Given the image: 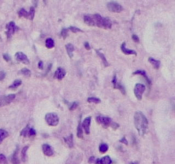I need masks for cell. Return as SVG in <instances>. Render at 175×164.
I'll list each match as a JSON object with an SVG mask.
<instances>
[{
  "label": "cell",
  "mask_w": 175,
  "mask_h": 164,
  "mask_svg": "<svg viewBox=\"0 0 175 164\" xmlns=\"http://www.w3.org/2000/svg\"><path fill=\"white\" fill-rule=\"evenodd\" d=\"M134 125L140 136H144L147 131L149 122L145 115L142 112H136L134 115Z\"/></svg>",
  "instance_id": "cell-1"
},
{
  "label": "cell",
  "mask_w": 175,
  "mask_h": 164,
  "mask_svg": "<svg viewBox=\"0 0 175 164\" xmlns=\"http://www.w3.org/2000/svg\"><path fill=\"white\" fill-rule=\"evenodd\" d=\"M96 121H97V122L98 124L103 125L104 128H109V127H111L115 130L119 128V125L117 124L116 122L112 121V120L109 117H107V116L98 115L97 118H96Z\"/></svg>",
  "instance_id": "cell-2"
},
{
  "label": "cell",
  "mask_w": 175,
  "mask_h": 164,
  "mask_svg": "<svg viewBox=\"0 0 175 164\" xmlns=\"http://www.w3.org/2000/svg\"><path fill=\"white\" fill-rule=\"evenodd\" d=\"M45 121L49 126L56 127L59 123L58 115L56 113H48L45 115Z\"/></svg>",
  "instance_id": "cell-3"
},
{
  "label": "cell",
  "mask_w": 175,
  "mask_h": 164,
  "mask_svg": "<svg viewBox=\"0 0 175 164\" xmlns=\"http://www.w3.org/2000/svg\"><path fill=\"white\" fill-rule=\"evenodd\" d=\"M19 29L18 27L16 26L15 22L14 21H10L7 24L6 26V35H7V38H10L11 36Z\"/></svg>",
  "instance_id": "cell-4"
},
{
  "label": "cell",
  "mask_w": 175,
  "mask_h": 164,
  "mask_svg": "<svg viewBox=\"0 0 175 164\" xmlns=\"http://www.w3.org/2000/svg\"><path fill=\"white\" fill-rule=\"evenodd\" d=\"M16 97L15 94H10V95H6V96H1L0 97V107L1 106H4L7 104H10Z\"/></svg>",
  "instance_id": "cell-5"
},
{
  "label": "cell",
  "mask_w": 175,
  "mask_h": 164,
  "mask_svg": "<svg viewBox=\"0 0 175 164\" xmlns=\"http://www.w3.org/2000/svg\"><path fill=\"white\" fill-rule=\"evenodd\" d=\"M107 7L109 9V11L111 12H115V13H120L123 10V8L120 4L117 3L116 2H109L107 4Z\"/></svg>",
  "instance_id": "cell-6"
},
{
  "label": "cell",
  "mask_w": 175,
  "mask_h": 164,
  "mask_svg": "<svg viewBox=\"0 0 175 164\" xmlns=\"http://www.w3.org/2000/svg\"><path fill=\"white\" fill-rule=\"evenodd\" d=\"M145 91V86L143 84H136L135 87H134V94L136 96V97L138 100L142 99V96L144 94V92Z\"/></svg>",
  "instance_id": "cell-7"
},
{
  "label": "cell",
  "mask_w": 175,
  "mask_h": 164,
  "mask_svg": "<svg viewBox=\"0 0 175 164\" xmlns=\"http://www.w3.org/2000/svg\"><path fill=\"white\" fill-rule=\"evenodd\" d=\"M16 59L17 62H21L24 64H29L30 63L29 59L23 52H16Z\"/></svg>",
  "instance_id": "cell-8"
},
{
  "label": "cell",
  "mask_w": 175,
  "mask_h": 164,
  "mask_svg": "<svg viewBox=\"0 0 175 164\" xmlns=\"http://www.w3.org/2000/svg\"><path fill=\"white\" fill-rule=\"evenodd\" d=\"M91 121H92V117L91 116H88L86 117L84 121L81 123L82 124V128H84L85 132L86 134H89L90 133V126H91Z\"/></svg>",
  "instance_id": "cell-9"
},
{
  "label": "cell",
  "mask_w": 175,
  "mask_h": 164,
  "mask_svg": "<svg viewBox=\"0 0 175 164\" xmlns=\"http://www.w3.org/2000/svg\"><path fill=\"white\" fill-rule=\"evenodd\" d=\"M42 150H43L44 154L47 156H51L54 154V151H53V149L51 148V146H50L47 144H44L42 145Z\"/></svg>",
  "instance_id": "cell-10"
},
{
  "label": "cell",
  "mask_w": 175,
  "mask_h": 164,
  "mask_svg": "<svg viewBox=\"0 0 175 164\" xmlns=\"http://www.w3.org/2000/svg\"><path fill=\"white\" fill-rule=\"evenodd\" d=\"M112 83H113V86H114V88L115 89H118V90H120V91H121L123 94H126V91H125V89H124V87L120 84V83H118L117 82V79H116V75L115 74L114 75V77H113V80H112Z\"/></svg>",
  "instance_id": "cell-11"
},
{
  "label": "cell",
  "mask_w": 175,
  "mask_h": 164,
  "mask_svg": "<svg viewBox=\"0 0 175 164\" xmlns=\"http://www.w3.org/2000/svg\"><path fill=\"white\" fill-rule=\"evenodd\" d=\"M65 75H66V71H65L62 68H58V69H57V71L55 72L54 77H55L56 79L59 80H62V79L65 77Z\"/></svg>",
  "instance_id": "cell-12"
},
{
  "label": "cell",
  "mask_w": 175,
  "mask_h": 164,
  "mask_svg": "<svg viewBox=\"0 0 175 164\" xmlns=\"http://www.w3.org/2000/svg\"><path fill=\"white\" fill-rule=\"evenodd\" d=\"M84 21L85 24H87L88 26H95V22H94V18L93 16H90V15H86L84 16Z\"/></svg>",
  "instance_id": "cell-13"
},
{
  "label": "cell",
  "mask_w": 175,
  "mask_h": 164,
  "mask_svg": "<svg viewBox=\"0 0 175 164\" xmlns=\"http://www.w3.org/2000/svg\"><path fill=\"white\" fill-rule=\"evenodd\" d=\"M120 48H121L122 52L125 55H137V52L135 51H133V50H130V49L126 48V43H125V42L122 43Z\"/></svg>",
  "instance_id": "cell-14"
},
{
  "label": "cell",
  "mask_w": 175,
  "mask_h": 164,
  "mask_svg": "<svg viewBox=\"0 0 175 164\" xmlns=\"http://www.w3.org/2000/svg\"><path fill=\"white\" fill-rule=\"evenodd\" d=\"M93 18H94L95 26H97L98 27H102V23H103V17H102L98 14H94L93 15Z\"/></svg>",
  "instance_id": "cell-15"
},
{
  "label": "cell",
  "mask_w": 175,
  "mask_h": 164,
  "mask_svg": "<svg viewBox=\"0 0 175 164\" xmlns=\"http://www.w3.org/2000/svg\"><path fill=\"white\" fill-rule=\"evenodd\" d=\"M18 150H19V147L16 146V149L14 152V154L12 155L11 156V163L12 164H20V160L17 156V154H18Z\"/></svg>",
  "instance_id": "cell-16"
},
{
  "label": "cell",
  "mask_w": 175,
  "mask_h": 164,
  "mask_svg": "<svg viewBox=\"0 0 175 164\" xmlns=\"http://www.w3.org/2000/svg\"><path fill=\"white\" fill-rule=\"evenodd\" d=\"M112 27V22L109 18L103 19V23H102V27L105 29H109Z\"/></svg>",
  "instance_id": "cell-17"
},
{
  "label": "cell",
  "mask_w": 175,
  "mask_h": 164,
  "mask_svg": "<svg viewBox=\"0 0 175 164\" xmlns=\"http://www.w3.org/2000/svg\"><path fill=\"white\" fill-rule=\"evenodd\" d=\"M65 47H66V51H67V52H68V56H69L70 58H72V57H73V52H74V51H75V46H74L72 44H67Z\"/></svg>",
  "instance_id": "cell-18"
},
{
  "label": "cell",
  "mask_w": 175,
  "mask_h": 164,
  "mask_svg": "<svg viewBox=\"0 0 175 164\" xmlns=\"http://www.w3.org/2000/svg\"><path fill=\"white\" fill-rule=\"evenodd\" d=\"M133 74L135 75V74H140V75H142L144 79H145V80L147 81V83H148V85H150L151 84V82H150V79L147 77V74L145 73V71H144V70H137L136 72H134Z\"/></svg>",
  "instance_id": "cell-19"
},
{
  "label": "cell",
  "mask_w": 175,
  "mask_h": 164,
  "mask_svg": "<svg viewBox=\"0 0 175 164\" xmlns=\"http://www.w3.org/2000/svg\"><path fill=\"white\" fill-rule=\"evenodd\" d=\"M65 143L67 144V145L68 146L69 148H72L74 146V141H73V134H70L68 137H66L64 139Z\"/></svg>",
  "instance_id": "cell-20"
},
{
  "label": "cell",
  "mask_w": 175,
  "mask_h": 164,
  "mask_svg": "<svg viewBox=\"0 0 175 164\" xmlns=\"http://www.w3.org/2000/svg\"><path fill=\"white\" fill-rule=\"evenodd\" d=\"M148 60H149V62L152 64V66H153L156 69H158L160 68V65H161L160 61L156 60V59H154V58H152V57H149Z\"/></svg>",
  "instance_id": "cell-21"
},
{
  "label": "cell",
  "mask_w": 175,
  "mask_h": 164,
  "mask_svg": "<svg viewBox=\"0 0 175 164\" xmlns=\"http://www.w3.org/2000/svg\"><path fill=\"white\" fill-rule=\"evenodd\" d=\"M9 136V132L4 129H0V144L3 142L4 139H6Z\"/></svg>",
  "instance_id": "cell-22"
},
{
  "label": "cell",
  "mask_w": 175,
  "mask_h": 164,
  "mask_svg": "<svg viewBox=\"0 0 175 164\" xmlns=\"http://www.w3.org/2000/svg\"><path fill=\"white\" fill-rule=\"evenodd\" d=\"M18 16H19V17L29 18V12H27L25 9H21L18 11Z\"/></svg>",
  "instance_id": "cell-23"
},
{
  "label": "cell",
  "mask_w": 175,
  "mask_h": 164,
  "mask_svg": "<svg viewBox=\"0 0 175 164\" xmlns=\"http://www.w3.org/2000/svg\"><path fill=\"white\" fill-rule=\"evenodd\" d=\"M54 45H55V42H54V40H53L52 38H47V39L45 40V46H46L48 49L53 48Z\"/></svg>",
  "instance_id": "cell-24"
},
{
  "label": "cell",
  "mask_w": 175,
  "mask_h": 164,
  "mask_svg": "<svg viewBox=\"0 0 175 164\" xmlns=\"http://www.w3.org/2000/svg\"><path fill=\"white\" fill-rule=\"evenodd\" d=\"M97 54L98 55V56H99V57H100V58L102 59V61H103V62L104 66H105V67H108V66H109V64L108 63V61H107L106 57L104 56V55L103 54V53H102V52H101L100 51H98V50L97 51Z\"/></svg>",
  "instance_id": "cell-25"
},
{
  "label": "cell",
  "mask_w": 175,
  "mask_h": 164,
  "mask_svg": "<svg viewBox=\"0 0 175 164\" xmlns=\"http://www.w3.org/2000/svg\"><path fill=\"white\" fill-rule=\"evenodd\" d=\"M21 85V80H15V81L12 83V85H10V86H9V88L15 90V89H16L17 87H19Z\"/></svg>",
  "instance_id": "cell-26"
},
{
  "label": "cell",
  "mask_w": 175,
  "mask_h": 164,
  "mask_svg": "<svg viewBox=\"0 0 175 164\" xmlns=\"http://www.w3.org/2000/svg\"><path fill=\"white\" fill-rule=\"evenodd\" d=\"M100 162H101V164H111L112 163V160H111V158H110L109 156H103L102 159H100Z\"/></svg>",
  "instance_id": "cell-27"
},
{
  "label": "cell",
  "mask_w": 175,
  "mask_h": 164,
  "mask_svg": "<svg viewBox=\"0 0 175 164\" xmlns=\"http://www.w3.org/2000/svg\"><path fill=\"white\" fill-rule=\"evenodd\" d=\"M28 146H25L22 150H21V159H22V162H26V159H27V151L28 150Z\"/></svg>",
  "instance_id": "cell-28"
},
{
  "label": "cell",
  "mask_w": 175,
  "mask_h": 164,
  "mask_svg": "<svg viewBox=\"0 0 175 164\" xmlns=\"http://www.w3.org/2000/svg\"><path fill=\"white\" fill-rule=\"evenodd\" d=\"M77 136L78 138H83V130H82V124H81V121H79L78 125V128H77Z\"/></svg>",
  "instance_id": "cell-29"
},
{
  "label": "cell",
  "mask_w": 175,
  "mask_h": 164,
  "mask_svg": "<svg viewBox=\"0 0 175 164\" xmlns=\"http://www.w3.org/2000/svg\"><path fill=\"white\" fill-rule=\"evenodd\" d=\"M87 102L90 103V104H99L101 102V100L99 98H97V97H89L87 99Z\"/></svg>",
  "instance_id": "cell-30"
},
{
  "label": "cell",
  "mask_w": 175,
  "mask_h": 164,
  "mask_svg": "<svg viewBox=\"0 0 175 164\" xmlns=\"http://www.w3.org/2000/svg\"><path fill=\"white\" fill-rule=\"evenodd\" d=\"M109 149V146L107 145L106 144H101L99 146V151L101 153H105Z\"/></svg>",
  "instance_id": "cell-31"
},
{
  "label": "cell",
  "mask_w": 175,
  "mask_h": 164,
  "mask_svg": "<svg viewBox=\"0 0 175 164\" xmlns=\"http://www.w3.org/2000/svg\"><path fill=\"white\" fill-rule=\"evenodd\" d=\"M28 132H29V126L27 125L26 128L21 132V135H22L24 137H27V136H28Z\"/></svg>",
  "instance_id": "cell-32"
},
{
  "label": "cell",
  "mask_w": 175,
  "mask_h": 164,
  "mask_svg": "<svg viewBox=\"0 0 175 164\" xmlns=\"http://www.w3.org/2000/svg\"><path fill=\"white\" fill-rule=\"evenodd\" d=\"M20 73H22L23 75H25L27 77H30V75H31V71L29 69H22Z\"/></svg>",
  "instance_id": "cell-33"
},
{
  "label": "cell",
  "mask_w": 175,
  "mask_h": 164,
  "mask_svg": "<svg viewBox=\"0 0 175 164\" xmlns=\"http://www.w3.org/2000/svg\"><path fill=\"white\" fill-rule=\"evenodd\" d=\"M34 13H35V10L34 7H31L30 8V11H29V19L31 21H33L34 18Z\"/></svg>",
  "instance_id": "cell-34"
},
{
  "label": "cell",
  "mask_w": 175,
  "mask_h": 164,
  "mask_svg": "<svg viewBox=\"0 0 175 164\" xmlns=\"http://www.w3.org/2000/svg\"><path fill=\"white\" fill-rule=\"evenodd\" d=\"M8 162H7V159L5 157L4 155L3 154H0V164H7Z\"/></svg>",
  "instance_id": "cell-35"
},
{
  "label": "cell",
  "mask_w": 175,
  "mask_h": 164,
  "mask_svg": "<svg viewBox=\"0 0 175 164\" xmlns=\"http://www.w3.org/2000/svg\"><path fill=\"white\" fill-rule=\"evenodd\" d=\"M68 29H67V28H63L62 30V32H61V37H62L63 38H67L68 36Z\"/></svg>",
  "instance_id": "cell-36"
},
{
  "label": "cell",
  "mask_w": 175,
  "mask_h": 164,
  "mask_svg": "<svg viewBox=\"0 0 175 164\" xmlns=\"http://www.w3.org/2000/svg\"><path fill=\"white\" fill-rule=\"evenodd\" d=\"M68 30H70L71 32H73V33H79V32H82V30H80V29H79L77 27H69V28H68Z\"/></svg>",
  "instance_id": "cell-37"
},
{
  "label": "cell",
  "mask_w": 175,
  "mask_h": 164,
  "mask_svg": "<svg viewBox=\"0 0 175 164\" xmlns=\"http://www.w3.org/2000/svg\"><path fill=\"white\" fill-rule=\"evenodd\" d=\"M36 135V132L33 128H29V132H28V136L30 137H33Z\"/></svg>",
  "instance_id": "cell-38"
},
{
  "label": "cell",
  "mask_w": 175,
  "mask_h": 164,
  "mask_svg": "<svg viewBox=\"0 0 175 164\" xmlns=\"http://www.w3.org/2000/svg\"><path fill=\"white\" fill-rule=\"evenodd\" d=\"M78 103L77 102H75V103H73L71 105H70V107H69V109L70 110H74V109H75L77 107H78Z\"/></svg>",
  "instance_id": "cell-39"
},
{
  "label": "cell",
  "mask_w": 175,
  "mask_h": 164,
  "mask_svg": "<svg viewBox=\"0 0 175 164\" xmlns=\"http://www.w3.org/2000/svg\"><path fill=\"white\" fill-rule=\"evenodd\" d=\"M3 59H4L6 62H10V59H11V58H10V56H9L8 54H3Z\"/></svg>",
  "instance_id": "cell-40"
},
{
  "label": "cell",
  "mask_w": 175,
  "mask_h": 164,
  "mask_svg": "<svg viewBox=\"0 0 175 164\" xmlns=\"http://www.w3.org/2000/svg\"><path fill=\"white\" fill-rule=\"evenodd\" d=\"M120 142L121 143V144H125V145H128V142H127V140L126 139V137H123L120 140Z\"/></svg>",
  "instance_id": "cell-41"
},
{
  "label": "cell",
  "mask_w": 175,
  "mask_h": 164,
  "mask_svg": "<svg viewBox=\"0 0 175 164\" xmlns=\"http://www.w3.org/2000/svg\"><path fill=\"white\" fill-rule=\"evenodd\" d=\"M4 78H5V73L3 71H0V81L3 80Z\"/></svg>",
  "instance_id": "cell-42"
},
{
  "label": "cell",
  "mask_w": 175,
  "mask_h": 164,
  "mask_svg": "<svg viewBox=\"0 0 175 164\" xmlns=\"http://www.w3.org/2000/svg\"><path fill=\"white\" fill-rule=\"evenodd\" d=\"M132 38H133V39L135 42H137V43H138V42H139V38H138V37L137 36L136 34H133Z\"/></svg>",
  "instance_id": "cell-43"
},
{
  "label": "cell",
  "mask_w": 175,
  "mask_h": 164,
  "mask_svg": "<svg viewBox=\"0 0 175 164\" xmlns=\"http://www.w3.org/2000/svg\"><path fill=\"white\" fill-rule=\"evenodd\" d=\"M38 66H39V69H44V63H43L42 61H39Z\"/></svg>",
  "instance_id": "cell-44"
},
{
  "label": "cell",
  "mask_w": 175,
  "mask_h": 164,
  "mask_svg": "<svg viewBox=\"0 0 175 164\" xmlns=\"http://www.w3.org/2000/svg\"><path fill=\"white\" fill-rule=\"evenodd\" d=\"M84 45H85V49H86V50H90V49H91V47H90V45H89V43L85 42V43Z\"/></svg>",
  "instance_id": "cell-45"
},
{
  "label": "cell",
  "mask_w": 175,
  "mask_h": 164,
  "mask_svg": "<svg viewBox=\"0 0 175 164\" xmlns=\"http://www.w3.org/2000/svg\"><path fill=\"white\" fill-rule=\"evenodd\" d=\"M94 160H95V157L94 156H91V158L89 160V163H92L94 162Z\"/></svg>",
  "instance_id": "cell-46"
},
{
  "label": "cell",
  "mask_w": 175,
  "mask_h": 164,
  "mask_svg": "<svg viewBox=\"0 0 175 164\" xmlns=\"http://www.w3.org/2000/svg\"><path fill=\"white\" fill-rule=\"evenodd\" d=\"M33 4H34V7H36L37 4H38V0H33Z\"/></svg>",
  "instance_id": "cell-47"
},
{
  "label": "cell",
  "mask_w": 175,
  "mask_h": 164,
  "mask_svg": "<svg viewBox=\"0 0 175 164\" xmlns=\"http://www.w3.org/2000/svg\"><path fill=\"white\" fill-rule=\"evenodd\" d=\"M96 164H101V162H100V159H97V162H96Z\"/></svg>",
  "instance_id": "cell-48"
},
{
  "label": "cell",
  "mask_w": 175,
  "mask_h": 164,
  "mask_svg": "<svg viewBox=\"0 0 175 164\" xmlns=\"http://www.w3.org/2000/svg\"><path fill=\"white\" fill-rule=\"evenodd\" d=\"M130 164H137V163H131Z\"/></svg>",
  "instance_id": "cell-49"
}]
</instances>
